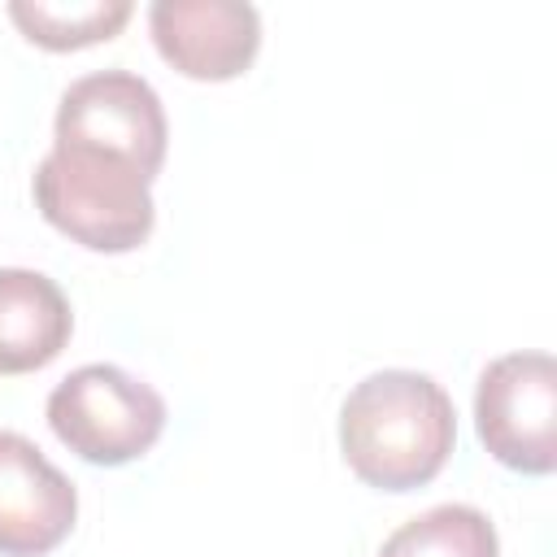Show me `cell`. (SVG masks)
<instances>
[{
    "label": "cell",
    "instance_id": "cell-1",
    "mask_svg": "<svg viewBox=\"0 0 557 557\" xmlns=\"http://www.w3.org/2000/svg\"><path fill=\"white\" fill-rule=\"evenodd\" d=\"M457 444L448 392L418 370H379L361 379L339 409V448L348 470L379 492L431 483Z\"/></svg>",
    "mask_w": 557,
    "mask_h": 557
},
{
    "label": "cell",
    "instance_id": "cell-2",
    "mask_svg": "<svg viewBox=\"0 0 557 557\" xmlns=\"http://www.w3.org/2000/svg\"><path fill=\"white\" fill-rule=\"evenodd\" d=\"M152 174L109 148L52 139L35 170L39 213L91 252H131L152 235Z\"/></svg>",
    "mask_w": 557,
    "mask_h": 557
},
{
    "label": "cell",
    "instance_id": "cell-3",
    "mask_svg": "<svg viewBox=\"0 0 557 557\" xmlns=\"http://www.w3.org/2000/svg\"><path fill=\"white\" fill-rule=\"evenodd\" d=\"M52 435L91 466H126L165 431V400L122 366H78L48 396Z\"/></svg>",
    "mask_w": 557,
    "mask_h": 557
},
{
    "label": "cell",
    "instance_id": "cell-4",
    "mask_svg": "<svg viewBox=\"0 0 557 557\" xmlns=\"http://www.w3.org/2000/svg\"><path fill=\"white\" fill-rule=\"evenodd\" d=\"M474 426L487 453L522 474L557 466V361L548 352H505L474 387Z\"/></svg>",
    "mask_w": 557,
    "mask_h": 557
},
{
    "label": "cell",
    "instance_id": "cell-5",
    "mask_svg": "<svg viewBox=\"0 0 557 557\" xmlns=\"http://www.w3.org/2000/svg\"><path fill=\"white\" fill-rule=\"evenodd\" d=\"M165 135L170 131H165L161 96L131 70H100L70 83L52 122V139L122 152L139 161L152 178L161 174L165 161Z\"/></svg>",
    "mask_w": 557,
    "mask_h": 557
},
{
    "label": "cell",
    "instance_id": "cell-6",
    "mask_svg": "<svg viewBox=\"0 0 557 557\" xmlns=\"http://www.w3.org/2000/svg\"><path fill=\"white\" fill-rule=\"evenodd\" d=\"M157 52L187 78L226 83L261 48V17L244 0H157L148 9Z\"/></svg>",
    "mask_w": 557,
    "mask_h": 557
},
{
    "label": "cell",
    "instance_id": "cell-7",
    "mask_svg": "<svg viewBox=\"0 0 557 557\" xmlns=\"http://www.w3.org/2000/svg\"><path fill=\"white\" fill-rule=\"evenodd\" d=\"M78 513L74 483L17 431H0V557L52 553Z\"/></svg>",
    "mask_w": 557,
    "mask_h": 557
},
{
    "label": "cell",
    "instance_id": "cell-8",
    "mask_svg": "<svg viewBox=\"0 0 557 557\" xmlns=\"http://www.w3.org/2000/svg\"><path fill=\"white\" fill-rule=\"evenodd\" d=\"M74 313L65 292L39 270H0V374H30L61 357Z\"/></svg>",
    "mask_w": 557,
    "mask_h": 557
},
{
    "label": "cell",
    "instance_id": "cell-9",
    "mask_svg": "<svg viewBox=\"0 0 557 557\" xmlns=\"http://www.w3.org/2000/svg\"><path fill=\"white\" fill-rule=\"evenodd\" d=\"M496 527L474 505H435L396 527L379 557H496Z\"/></svg>",
    "mask_w": 557,
    "mask_h": 557
},
{
    "label": "cell",
    "instance_id": "cell-10",
    "mask_svg": "<svg viewBox=\"0 0 557 557\" xmlns=\"http://www.w3.org/2000/svg\"><path fill=\"white\" fill-rule=\"evenodd\" d=\"M9 17L22 26V35L30 44L52 48V52H70V48H87V44L113 39L131 17V0H87V4L13 0Z\"/></svg>",
    "mask_w": 557,
    "mask_h": 557
}]
</instances>
